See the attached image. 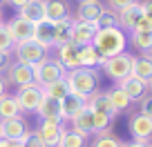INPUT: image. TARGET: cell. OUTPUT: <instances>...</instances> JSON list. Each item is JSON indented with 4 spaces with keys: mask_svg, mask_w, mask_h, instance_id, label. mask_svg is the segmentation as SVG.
Listing matches in <instances>:
<instances>
[{
    "mask_svg": "<svg viewBox=\"0 0 152 147\" xmlns=\"http://www.w3.org/2000/svg\"><path fill=\"white\" fill-rule=\"evenodd\" d=\"M128 129L132 134V140H152V118L137 112L128 118Z\"/></svg>",
    "mask_w": 152,
    "mask_h": 147,
    "instance_id": "obj_8",
    "label": "cell"
},
{
    "mask_svg": "<svg viewBox=\"0 0 152 147\" xmlns=\"http://www.w3.org/2000/svg\"><path fill=\"white\" fill-rule=\"evenodd\" d=\"M90 112H92V109H90ZM92 116H94V134L110 132V127H112V123H114V116L103 114V112H92Z\"/></svg>",
    "mask_w": 152,
    "mask_h": 147,
    "instance_id": "obj_32",
    "label": "cell"
},
{
    "mask_svg": "<svg viewBox=\"0 0 152 147\" xmlns=\"http://www.w3.org/2000/svg\"><path fill=\"white\" fill-rule=\"evenodd\" d=\"M65 80L69 87V94L87 100L99 89V71L90 69V67H76V69H69L65 74Z\"/></svg>",
    "mask_w": 152,
    "mask_h": 147,
    "instance_id": "obj_2",
    "label": "cell"
},
{
    "mask_svg": "<svg viewBox=\"0 0 152 147\" xmlns=\"http://www.w3.org/2000/svg\"><path fill=\"white\" fill-rule=\"evenodd\" d=\"M18 16L31 25L43 22L45 20V0H29L27 5H23L18 9Z\"/></svg>",
    "mask_w": 152,
    "mask_h": 147,
    "instance_id": "obj_19",
    "label": "cell"
},
{
    "mask_svg": "<svg viewBox=\"0 0 152 147\" xmlns=\"http://www.w3.org/2000/svg\"><path fill=\"white\" fill-rule=\"evenodd\" d=\"M132 2H139V0H105V7L112 9V11H119V9H123V7L132 5Z\"/></svg>",
    "mask_w": 152,
    "mask_h": 147,
    "instance_id": "obj_37",
    "label": "cell"
},
{
    "mask_svg": "<svg viewBox=\"0 0 152 147\" xmlns=\"http://www.w3.org/2000/svg\"><path fill=\"white\" fill-rule=\"evenodd\" d=\"M27 2H29V0H5V5H9L11 9H16V11H18L23 5H27Z\"/></svg>",
    "mask_w": 152,
    "mask_h": 147,
    "instance_id": "obj_43",
    "label": "cell"
},
{
    "mask_svg": "<svg viewBox=\"0 0 152 147\" xmlns=\"http://www.w3.org/2000/svg\"><path fill=\"white\" fill-rule=\"evenodd\" d=\"M43 94L49 96V98H56V100H63L67 94H69V87H67V80L65 78H61V80L52 83V85L43 87Z\"/></svg>",
    "mask_w": 152,
    "mask_h": 147,
    "instance_id": "obj_31",
    "label": "cell"
},
{
    "mask_svg": "<svg viewBox=\"0 0 152 147\" xmlns=\"http://www.w3.org/2000/svg\"><path fill=\"white\" fill-rule=\"evenodd\" d=\"M150 143V140H148ZM148 143L145 140H130V143H123L121 147H148Z\"/></svg>",
    "mask_w": 152,
    "mask_h": 147,
    "instance_id": "obj_44",
    "label": "cell"
},
{
    "mask_svg": "<svg viewBox=\"0 0 152 147\" xmlns=\"http://www.w3.org/2000/svg\"><path fill=\"white\" fill-rule=\"evenodd\" d=\"M36 116L40 120H49V123H65L61 116V100L56 98H49V96L43 94V100L36 109Z\"/></svg>",
    "mask_w": 152,
    "mask_h": 147,
    "instance_id": "obj_14",
    "label": "cell"
},
{
    "mask_svg": "<svg viewBox=\"0 0 152 147\" xmlns=\"http://www.w3.org/2000/svg\"><path fill=\"white\" fill-rule=\"evenodd\" d=\"M105 62V58L99 54V49L94 45H83L78 47V65L81 67H90V69H99Z\"/></svg>",
    "mask_w": 152,
    "mask_h": 147,
    "instance_id": "obj_22",
    "label": "cell"
},
{
    "mask_svg": "<svg viewBox=\"0 0 152 147\" xmlns=\"http://www.w3.org/2000/svg\"><path fill=\"white\" fill-rule=\"evenodd\" d=\"M96 27H119V20H116V11L107 9L105 7V11L99 16V20H96Z\"/></svg>",
    "mask_w": 152,
    "mask_h": 147,
    "instance_id": "obj_34",
    "label": "cell"
},
{
    "mask_svg": "<svg viewBox=\"0 0 152 147\" xmlns=\"http://www.w3.org/2000/svg\"><path fill=\"white\" fill-rule=\"evenodd\" d=\"M130 76L139 78L148 85V80L152 78V56L150 54H141V56H134L132 58V71Z\"/></svg>",
    "mask_w": 152,
    "mask_h": 147,
    "instance_id": "obj_21",
    "label": "cell"
},
{
    "mask_svg": "<svg viewBox=\"0 0 152 147\" xmlns=\"http://www.w3.org/2000/svg\"><path fill=\"white\" fill-rule=\"evenodd\" d=\"M74 2H85V0H74Z\"/></svg>",
    "mask_w": 152,
    "mask_h": 147,
    "instance_id": "obj_48",
    "label": "cell"
},
{
    "mask_svg": "<svg viewBox=\"0 0 152 147\" xmlns=\"http://www.w3.org/2000/svg\"><path fill=\"white\" fill-rule=\"evenodd\" d=\"M40 47H45L47 51L54 49V29H52V22L49 20H43V22H38L34 27V38Z\"/></svg>",
    "mask_w": 152,
    "mask_h": 147,
    "instance_id": "obj_23",
    "label": "cell"
},
{
    "mask_svg": "<svg viewBox=\"0 0 152 147\" xmlns=\"http://www.w3.org/2000/svg\"><path fill=\"white\" fill-rule=\"evenodd\" d=\"M143 18L141 14V0L139 2H132V5L123 7V9L116 11V20H119V27L123 29L125 33H130L134 27H137V22Z\"/></svg>",
    "mask_w": 152,
    "mask_h": 147,
    "instance_id": "obj_13",
    "label": "cell"
},
{
    "mask_svg": "<svg viewBox=\"0 0 152 147\" xmlns=\"http://www.w3.org/2000/svg\"><path fill=\"white\" fill-rule=\"evenodd\" d=\"M14 62V58H11V54H7V51H0V76L7 71V67Z\"/></svg>",
    "mask_w": 152,
    "mask_h": 147,
    "instance_id": "obj_39",
    "label": "cell"
},
{
    "mask_svg": "<svg viewBox=\"0 0 152 147\" xmlns=\"http://www.w3.org/2000/svg\"><path fill=\"white\" fill-rule=\"evenodd\" d=\"M20 116V107L16 103L14 94H5L0 98V120H9V118H16Z\"/></svg>",
    "mask_w": 152,
    "mask_h": 147,
    "instance_id": "obj_29",
    "label": "cell"
},
{
    "mask_svg": "<svg viewBox=\"0 0 152 147\" xmlns=\"http://www.w3.org/2000/svg\"><path fill=\"white\" fill-rule=\"evenodd\" d=\"M107 98H110V103H112V107H114V112H116V114H121V112H128V109L132 107V100H130V96L125 94V91L121 89L119 85L112 87V89L107 91Z\"/></svg>",
    "mask_w": 152,
    "mask_h": 147,
    "instance_id": "obj_27",
    "label": "cell"
},
{
    "mask_svg": "<svg viewBox=\"0 0 152 147\" xmlns=\"http://www.w3.org/2000/svg\"><path fill=\"white\" fill-rule=\"evenodd\" d=\"M148 94L152 96V78H150V80H148Z\"/></svg>",
    "mask_w": 152,
    "mask_h": 147,
    "instance_id": "obj_46",
    "label": "cell"
},
{
    "mask_svg": "<svg viewBox=\"0 0 152 147\" xmlns=\"http://www.w3.org/2000/svg\"><path fill=\"white\" fill-rule=\"evenodd\" d=\"M103 11H105V2H101V0H85V2H76V11L72 18L81 20V22H96Z\"/></svg>",
    "mask_w": 152,
    "mask_h": 147,
    "instance_id": "obj_12",
    "label": "cell"
},
{
    "mask_svg": "<svg viewBox=\"0 0 152 147\" xmlns=\"http://www.w3.org/2000/svg\"><path fill=\"white\" fill-rule=\"evenodd\" d=\"M0 147H25L23 140H5V138H0Z\"/></svg>",
    "mask_w": 152,
    "mask_h": 147,
    "instance_id": "obj_42",
    "label": "cell"
},
{
    "mask_svg": "<svg viewBox=\"0 0 152 147\" xmlns=\"http://www.w3.org/2000/svg\"><path fill=\"white\" fill-rule=\"evenodd\" d=\"M72 22H74V18H65V20H58V22H52V29H54V47L69 43Z\"/></svg>",
    "mask_w": 152,
    "mask_h": 147,
    "instance_id": "obj_28",
    "label": "cell"
},
{
    "mask_svg": "<svg viewBox=\"0 0 152 147\" xmlns=\"http://www.w3.org/2000/svg\"><path fill=\"white\" fill-rule=\"evenodd\" d=\"M23 143H25V147H45V145H43V140H40V138L36 136V132H31V129L25 134Z\"/></svg>",
    "mask_w": 152,
    "mask_h": 147,
    "instance_id": "obj_36",
    "label": "cell"
},
{
    "mask_svg": "<svg viewBox=\"0 0 152 147\" xmlns=\"http://www.w3.org/2000/svg\"><path fill=\"white\" fill-rule=\"evenodd\" d=\"M87 109H92V112H103V114H110V116H114V118L119 116L114 112L110 98H107V91H99V89L87 98Z\"/></svg>",
    "mask_w": 152,
    "mask_h": 147,
    "instance_id": "obj_24",
    "label": "cell"
},
{
    "mask_svg": "<svg viewBox=\"0 0 152 147\" xmlns=\"http://www.w3.org/2000/svg\"><path fill=\"white\" fill-rule=\"evenodd\" d=\"M11 56H14V62H23V65L34 67V65H38V62L43 60V58H47L49 51L45 47H40L36 40H25V43L14 45Z\"/></svg>",
    "mask_w": 152,
    "mask_h": 147,
    "instance_id": "obj_4",
    "label": "cell"
},
{
    "mask_svg": "<svg viewBox=\"0 0 152 147\" xmlns=\"http://www.w3.org/2000/svg\"><path fill=\"white\" fill-rule=\"evenodd\" d=\"M0 51H7V54H11V51H14V40H11L9 31H7L5 22L0 25Z\"/></svg>",
    "mask_w": 152,
    "mask_h": 147,
    "instance_id": "obj_35",
    "label": "cell"
},
{
    "mask_svg": "<svg viewBox=\"0 0 152 147\" xmlns=\"http://www.w3.org/2000/svg\"><path fill=\"white\" fill-rule=\"evenodd\" d=\"M121 145H123V143H121L116 136H112L110 132L94 134V140L90 143V147H121Z\"/></svg>",
    "mask_w": 152,
    "mask_h": 147,
    "instance_id": "obj_33",
    "label": "cell"
},
{
    "mask_svg": "<svg viewBox=\"0 0 152 147\" xmlns=\"http://www.w3.org/2000/svg\"><path fill=\"white\" fill-rule=\"evenodd\" d=\"M148 147H152V140H150V143H148Z\"/></svg>",
    "mask_w": 152,
    "mask_h": 147,
    "instance_id": "obj_50",
    "label": "cell"
},
{
    "mask_svg": "<svg viewBox=\"0 0 152 147\" xmlns=\"http://www.w3.org/2000/svg\"><path fill=\"white\" fill-rule=\"evenodd\" d=\"M69 125H72L69 129H74L76 134H81L83 138L94 136V116H92V112L87 109V105L69 120Z\"/></svg>",
    "mask_w": 152,
    "mask_h": 147,
    "instance_id": "obj_17",
    "label": "cell"
},
{
    "mask_svg": "<svg viewBox=\"0 0 152 147\" xmlns=\"http://www.w3.org/2000/svg\"><path fill=\"white\" fill-rule=\"evenodd\" d=\"M14 98H16V103H18V107H20V114H36L38 105L43 100V87L36 85V83L18 87Z\"/></svg>",
    "mask_w": 152,
    "mask_h": 147,
    "instance_id": "obj_6",
    "label": "cell"
},
{
    "mask_svg": "<svg viewBox=\"0 0 152 147\" xmlns=\"http://www.w3.org/2000/svg\"><path fill=\"white\" fill-rule=\"evenodd\" d=\"M116 85L130 96L132 103H137V100H141L143 96H148V85L143 80H139V78H134V76H125L123 80H119Z\"/></svg>",
    "mask_w": 152,
    "mask_h": 147,
    "instance_id": "obj_20",
    "label": "cell"
},
{
    "mask_svg": "<svg viewBox=\"0 0 152 147\" xmlns=\"http://www.w3.org/2000/svg\"><path fill=\"white\" fill-rule=\"evenodd\" d=\"M7 89H9V85H7V80H5V76H0V98L7 94Z\"/></svg>",
    "mask_w": 152,
    "mask_h": 147,
    "instance_id": "obj_45",
    "label": "cell"
},
{
    "mask_svg": "<svg viewBox=\"0 0 152 147\" xmlns=\"http://www.w3.org/2000/svg\"><path fill=\"white\" fill-rule=\"evenodd\" d=\"M72 18V5L69 0H45V20L58 22V20Z\"/></svg>",
    "mask_w": 152,
    "mask_h": 147,
    "instance_id": "obj_16",
    "label": "cell"
},
{
    "mask_svg": "<svg viewBox=\"0 0 152 147\" xmlns=\"http://www.w3.org/2000/svg\"><path fill=\"white\" fill-rule=\"evenodd\" d=\"M2 7H5V0H0V9H2Z\"/></svg>",
    "mask_w": 152,
    "mask_h": 147,
    "instance_id": "obj_47",
    "label": "cell"
},
{
    "mask_svg": "<svg viewBox=\"0 0 152 147\" xmlns=\"http://www.w3.org/2000/svg\"><path fill=\"white\" fill-rule=\"evenodd\" d=\"M92 45L99 49V54L103 58L119 56V54L128 51V33L121 27H101L96 31Z\"/></svg>",
    "mask_w": 152,
    "mask_h": 147,
    "instance_id": "obj_1",
    "label": "cell"
},
{
    "mask_svg": "<svg viewBox=\"0 0 152 147\" xmlns=\"http://www.w3.org/2000/svg\"><path fill=\"white\" fill-rule=\"evenodd\" d=\"M152 29V20H148V18H141L137 22V27L132 29V31H150Z\"/></svg>",
    "mask_w": 152,
    "mask_h": 147,
    "instance_id": "obj_41",
    "label": "cell"
},
{
    "mask_svg": "<svg viewBox=\"0 0 152 147\" xmlns=\"http://www.w3.org/2000/svg\"><path fill=\"white\" fill-rule=\"evenodd\" d=\"M85 105H87L85 98H78V96H74V94H67L65 98L61 100V116H63V120H72Z\"/></svg>",
    "mask_w": 152,
    "mask_h": 147,
    "instance_id": "obj_25",
    "label": "cell"
},
{
    "mask_svg": "<svg viewBox=\"0 0 152 147\" xmlns=\"http://www.w3.org/2000/svg\"><path fill=\"white\" fill-rule=\"evenodd\" d=\"M0 25H2V14H0Z\"/></svg>",
    "mask_w": 152,
    "mask_h": 147,
    "instance_id": "obj_49",
    "label": "cell"
},
{
    "mask_svg": "<svg viewBox=\"0 0 152 147\" xmlns=\"http://www.w3.org/2000/svg\"><path fill=\"white\" fill-rule=\"evenodd\" d=\"M2 76H5L7 85H14L18 89V87H25V85L34 83V69L29 65H23V62H11Z\"/></svg>",
    "mask_w": 152,
    "mask_h": 147,
    "instance_id": "obj_7",
    "label": "cell"
},
{
    "mask_svg": "<svg viewBox=\"0 0 152 147\" xmlns=\"http://www.w3.org/2000/svg\"><path fill=\"white\" fill-rule=\"evenodd\" d=\"M56 60L65 67V71L81 67V65H78V45H74V43L58 45V47H56Z\"/></svg>",
    "mask_w": 152,
    "mask_h": 147,
    "instance_id": "obj_18",
    "label": "cell"
},
{
    "mask_svg": "<svg viewBox=\"0 0 152 147\" xmlns=\"http://www.w3.org/2000/svg\"><path fill=\"white\" fill-rule=\"evenodd\" d=\"M150 56H152V51H150Z\"/></svg>",
    "mask_w": 152,
    "mask_h": 147,
    "instance_id": "obj_51",
    "label": "cell"
},
{
    "mask_svg": "<svg viewBox=\"0 0 152 147\" xmlns=\"http://www.w3.org/2000/svg\"><path fill=\"white\" fill-rule=\"evenodd\" d=\"M5 27H7V31H9L14 45H18V43H25V40L34 38V27H36V25L27 22V20L20 18V16H14L9 22H5Z\"/></svg>",
    "mask_w": 152,
    "mask_h": 147,
    "instance_id": "obj_10",
    "label": "cell"
},
{
    "mask_svg": "<svg viewBox=\"0 0 152 147\" xmlns=\"http://www.w3.org/2000/svg\"><path fill=\"white\" fill-rule=\"evenodd\" d=\"M85 140H87V138H83L81 134H76L74 129H63L56 147H87Z\"/></svg>",
    "mask_w": 152,
    "mask_h": 147,
    "instance_id": "obj_30",
    "label": "cell"
},
{
    "mask_svg": "<svg viewBox=\"0 0 152 147\" xmlns=\"http://www.w3.org/2000/svg\"><path fill=\"white\" fill-rule=\"evenodd\" d=\"M128 43L132 45L139 54H150L152 51V29L150 31H130Z\"/></svg>",
    "mask_w": 152,
    "mask_h": 147,
    "instance_id": "obj_26",
    "label": "cell"
},
{
    "mask_svg": "<svg viewBox=\"0 0 152 147\" xmlns=\"http://www.w3.org/2000/svg\"><path fill=\"white\" fill-rule=\"evenodd\" d=\"M132 54L123 51L119 54V56H112V58H105V62L101 65V69H103V74L110 78V80L119 83L123 80L125 76H130V71H132Z\"/></svg>",
    "mask_w": 152,
    "mask_h": 147,
    "instance_id": "obj_5",
    "label": "cell"
},
{
    "mask_svg": "<svg viewBox=\"0 0 152 147\" xmlns=\"http://www.w3.org/2000/svg\"><path fill=\"white\" fill-rule=\"evenodd\" d=\"M63 129H65V127H63V123H49V120H40V125H38L34 132H36V136L40 138V140H43L45 147H56Z\"/></svg>",
    "mask_w": 152,
    "mask_h": 147,
    "instance_id": "obj_15",
    "label": "cell"
},
{
    "mask_svg": "<svg viewBox=\"0 0 152 147\" xmlns=\"http://www.w3.org/2000/svg\"><path fill=\"white\" fill-rule=\"evenodd\" d=\"M96 31H99L96 22H81V20L74 18V22H72V31H69V43L78 45V47H83V45H92Z\"/></svg>",
    "mask_w": 152,
    "mask_h": 147,
    "instance_id": "obj_9",
    "label": "cell"
},
{
    "mask_svg": "<svg viewBox=\"0 0 152 147\" xmlns=\"http://www.w3.org/2000/svg\"><path fill=\"white\" fill-rule=\"evenodd\" d=\"M141 14L143 18L152 20V0H141Z\"/></svg>",
    "mask_w": 152,
    "mask_h": 147,
    "instance_id": "obj_40",
    "label": "cell"
},
{
    "mask_svg": "<svg viewBox=\"0 0 152 147\" xmlns=\"http://www.w3.org/2000/svg\"><path fill=\"white\" fill-rule=\"evenodd\" d=\"M31 69H34V83H36V85H40V87L52 85V83L65 78V74H67L65 67H63L56 58H49V56L43 58L38 65H34Z\"/></svg>",
    "mask_w": 152,
    "mask_h": 147,
    "instance_id": "obj_3",
    "label": "cell"
},
{
    "mask_svg": "<svg viewBox=\"0 0 152 147\" xmlns=\"http://www.w3.org/2000/svg\"><path fill=\"white\" fill-rule=\"evenodd\" d=\"M139 103H141V114H145L148 118H152V96H150V94L143 96Z\"/></svg>",
    "mask_w": 152,
    "mask_h": 147,
    "instance_id": "obj_38",
    "label": "cell"
},
{
    "mask_svg": "<svg viewBox=\"0 0 152 147\" xmlns=\"http://www.w3.org/2000/svg\"><path fill=\"white\" fill-rule=\"evenodd\" d=\"M27 132H29V127L23 116L0 120V138H5V140H23Z\"/></svg>",
    "mask_w": 152,
    "mask_h": 147,
    "instance_id": "obj_11",
    "label": "cell"
}]
</instances>
